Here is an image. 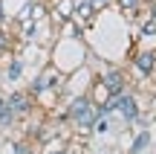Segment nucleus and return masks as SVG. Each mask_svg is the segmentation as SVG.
<instances>
[{"label": "nucleus", "instance_id": "11", "mask_svg": "<svg viewBox=\"0 0 156 154\" xmlns=\"http://www.w3.org/2000/svg\"><path fill=\"white\" fill-rule=\"evenodd\" d=\"M153 96H156V81H153Z\"/></svg>", "mask_w": 156, "mask_h": 154}, {"label": "nucleus", "instance_id": "8", "mask_svg": "<svg viewBox=\"0 0 156 154\" xmlns=\"http://www.w3.org/2000/svg\"><path fill=\"white\" fill-rule=\"evenodd\" d=\"M139 35H142V38H153V35H156V17L151 15V12H147V17L142 21V26H139Z\"/></svg>", "mask_w": 156, "mask_h": 154}, {"label": "nucleus", "instance_id": "2", "mask_svg": "<svg viewBox=\"0 0 156 154\" xmlns=\"http://www.w3.org/2000/svg\"><path fill=\"white\" fill-rule=\"evenodd\" d=\"M98 79H101V85L107 87L110 96H122V93L130 90V79H127V73H124L122 67H107Z\"/></svg>", "mask_w": 156, "mask_h": 154}, {"label": "nucleus", "instance_id": "7", "mask_svg": "<svg viewBox=\"0 0 156 154\" xmlns=\"http://www.w3.org/2000/svg\"><path fill=\"white\" fill-rule=\"evenodd\" d=\"M147 145H151V131H147V128H139V134L133 137V143L127 145V154H142Z\"/></svg>", "mask_w": 156, "mask_h": 154}, {"label": "nucleus", "instance_id": "9", "mask_svg": "<svg viewBox=\"0 0 156 154\" xmlns=\"http://www.w3.org/2000/svg\"><path fill=\"white\" fill-rule=\"evenodd\" d=\"M12 47H15V41H12V35L6 32V26H0V55H9Z\"/></svg>", "mask_w": 156, "mask_h": 154}, {"label": "nucleus", "instance_id": "10", "mask_svg": "<svg viewBox=\"0 0 156 154\" xmlns=\"http://www.w3.org/2000/svg\"><path fill=\"white\" fill-rule=\"evenodd\" d=\"M41 154H73V151H69V148H44Z\"/></svg>", "mask_w": 156, "mask_h": 154}, {"label": "nucleus", "instance_id": "12", "mask_svg": "<svg viewBox=\"0 0 156 154\" xmlns=\"http://www.w3.org/2000/svg\"><path fill=\"white\" fill-rule=\"evenodd\" d=\"M46 3H52V0H46Z\"/></svg>", "mask_w": 156, "mask_h": 154}, {"label": "nucleus", "instance_id": "4", "mask_svg": "<svg viewBox=\"0 0 156 154\" xmlns=\"http://www.w3.org/2000/svg\"><path fill=\"white\" fill-rule=\"evenodd\" d=\"M95 15H98V12L93 9L90 0H75V12H73V21H75V23H81V26L87 29L90 23L95 21Z\"/></svg>", "mask_w": 156, "mask_h": 154}, {"label": "nucleus", "instance_id": "3", "mask_svg": "<svg viewBox=\"0 0 156 154\" xmlns=\"http://www.w3.org/2000/svg\"><path fill=\"white\" fill-rule=\"evenodd\" d=\"M130 61H133V70L145 79H151L156 73V50H139V52H133Z\"/></svg>", "mask_w": 156, "mask_h": 154}, {"label": "nucleus", "instance_id": "6", "mask_svg": "<svg viewBox=\"0 0 156 154\" xmlns=\"http://www.w3.org/2000/svg\"><path fill=\"white\" fill-rule=\"evenodd\" d=\"M23 58H9V64H6V70H3V79L9 81V85H15V81H20V76H23Z\"/></svg>", "mask_w": 156, "mask_h": 154}, {"label": "nucleus", "instance_id": "1", "mask_svg": "<svg viewBox=\"0 0 156 154\" xmlns=\"http://www.w3.org/2000/svg\"><path fill=\"white\" fill-rule=\"evenodd\" d=\"M6 105L12 108V114H15L17 119L32 116L35 108H38V102H35V96L29 90H12V93H6Z\"/></svg>", "mask_w": 156, "mask_h": 154}, {"label": "nucleus", "instance_id": "5", "mask_svg": "<svg viewBox=\"0 0 156 154\" xmlns=\"http://www.w3.org/2000/svg\"><path fill=\"white\" fill-rule=\"evenodd\" d=\"M113 6L130 21V17H136L142 9H145V0H113Z\"/></svg>", "mask_w": 156, "mask_h": 154}]
</instances>
